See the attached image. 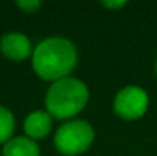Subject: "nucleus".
Returning <instances> with one entry per match:
<instances>
[{"mask_svg": "<svg viewBox=\"0 0 157 156\" xmlns=\"http://www.w3.org/2000/svg\"><path fill=\"white\" fill-rule=\"evenodd\" d=\"M17 6H20L23 11H26L29 14H34L35 11H38L41 8V2H38V0H26V2L25 0H18Z\"/></svg>", "mask_w": 157, "mask_h": 156, "instance_id": "nucleus-9", "label": "nucleus"}, {"mask_svg": "<svg viewBox=\"0 0 157 156\" xmlns=\"http://www.w3.org/2000/svg\"><path fill=\"white\" fill-rule=\"evenodd\" d=\"M3 156H40V149L37 142L28 136L11 138L5 147Z\"/></svg>", "mask_w": 157, "mask_h": 156, "instance_id": "nucleus-7", "label": "nucleus"}, {"mask_svg": "<svg viewBox=\"0 0 157 156\" xmlns=\"http://www.w3.org/2000/svg\"><path fill=\"white\" fill-rule=\"evenodd\" d=\"M89 101L87 86L76 78L55 81L46 94L48 113L56 119H69L78 115Z\"/></svg>", "mask_w": 157, "mask_h": 156, "instance_id": "nucleus-2", "label": "nucleus"}, {"mask_svg": "<svg viewBox=\"0 0 157 156\" xmlns=\"http://www.w3.org/2000/svg\"><path fill=\"white\" fill-rule=\"evenodd\" d=\"M156 74H157V61H156Z\"/></svg>", "mask_w": 157, "mask_h": 156, "instance_id": "nucleus-11", "label": "nucleus"}, {"mask_svg": "<svg viewBox=\"0 0 157 156\" xmlns=\"http://www.w3.org/2000/svg\"><path fill=\"white\" fill-rule=\"evenodd\" d=\"M95 138L92 126L82 119L64 122L53 138L55 147L59 153L66 156H75L86 152Z\"/></svg>", "mask_w": 157, "mask_h": 156, "instance_id": "nucleus-3", "label": "nucleus"}, {"mask_svg": "<svg viewBox=\"0 0 157 156\" xmlns=\"http://www.w3.org/2000/svg\"><path fill=\"white\" fill-rule=\"evenodd\" d=\"M0 51L12 61H21L31 55V42L26 35L20 32H11L2 38Z\"/></svg>", "mask_w": 157, "mask_h": 156, "instance_id": "nucleus-5", "label": "nucleus"}, {"mask_svg": "<svg viewBox=\"0 0 157 156\" xmlns=\"http://www.w3.org/2000/svg\"><path fill=\"white\" fill-rule=\"evenodd\" d=\"M102 5L105 8H108V9H117V8L125 6L127 2H102Z\"/></svg>", "mask_w": 157, "mask_h": 156, "instance_id": "nucleus-10", "label": "nucleus"}, {"mask_svg": "<svg viewBox=\"0 0 157 156\" xmlns=\"http://www.w3.org/2000/svg\"><path fill=\"white\" fill-rule=\"evenodd\" d=\"M14 129H15L14 115L6 107L0 106V144L8 142L11 139V136L14 133Z\"/></svg>", "mask_w": 157, "mask_h": 156, "instance_id": "nucleus-8", "label": "nucleus"}, {"mask_svg": "<svg viewBox=\"0 0 157 156\" xmlns=\"http://www.w3.org/2000/svg\"><path fill=\"white\" fill-rule=\"evenodd\" d=\"M76 49L72 42L63 37L43 40L32 54V67L35 74L48 81L67 78L76 66Z\"/></svg>", "mask_w": 157, "mask_h": 156, "instance_id": "nucleus-1", "label": "nucleus"}, {"mask_svg": "<svg viewBox=\"0 0 157 156\" xmlns=\"http://www.w3.org/2000/svg\"><path fill=\"white\" fill-rule=\"evenodd\" d=\"M25 132L31 139H43L52 129V118L48 112L35 110L25 119Z\"/></svg>", "mask_w": 157, "mask_h": 156, "instance_id": "nucleus-6", "label": "nucleus"}, {"mask_svg": "<svg viewBox=\"0 0 157 156\" xmlns=\"http://www.w3.org/2000/svg\"><path fill=\"white\" fill-rule=\"evenodd\" d=\"M148 103L150 100L144 89L137 86H128L117 92L113 107H114V112L121 118L127 121H133L145 115L148 109Z\"/></svg>", "mask_w": 157, "mask_h": 156, "instance_id": "nucleus-4", "label": "nucleus"}]
</instances>
